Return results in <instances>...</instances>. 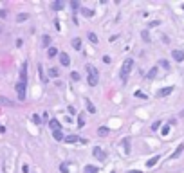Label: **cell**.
<instances>
[{"label":"cell","instance_id":"cell-2","mask_svg":"<svg viewBox=\"0 0 184 173\" xmlns=\"http://www.w3.org/2000/svg\"><path fill=\"white\" fill-rule=\"evenodd\" d=\"M87 72H89V85L90 87H96L98 85V76H99L98 69L94 65H87Z\"/></svg>","mask_w":184,"mask_h":173},{"label":"cell","instance_id":"cell-30","mask_svg":"<svg viewBox=\"0 0 184 173\" xmlns=\"http://www.w3.org/2000/svg\"><path fill=\"white\" fill-rule=\"evenodd\" d=\"M27 18H29V16L22 13V14H18V18H16V20H18V22H23V20H27Z\"/></svg>","mask_w":184,"mask_h":173},{"label":"cell","instance_id":"cell-26","mask_svg":"<svg viewBox=\"0 0 184 173\" xmlns=\"http://www.w3.org/2000/svg\"><path fill=\"white\" fill-rule=\"evenodd\" d=\"M81 13H83L85 16H92V14H94V13H92V9H85V7L81 9Z\"/></svg>","mask_w":184,"mask_h":173},{"label":"cell","instance_id":"cell-7","mask_svg":"<svg viewBox=\"0 0 184 173\" xmlns=\"http://www.w3.org/2000/svg\"><path fill=\"white\" fill-rule=\"evenodd\" d=\"M49 128H51L52 132H56V130H61V125H60L58 119H51V121H49Z\"/></svg>","mask_w":184,"mask_h":173},{"label":"cell","instance_id":"cell-14","mask_svg":"<svg viewBox=\"0 0 184 173\" xmlns=\"http://www.w3.org/2000/svg\"><path fill=\"white\" fill-rule=\"evenodd\" d=\"M157 162H159V155H155V157H152V159H150V161L146 162V166H148V168H154V166H155Z\"/></svg>","mask_w":184,"mask_h":173},{"label":"cell","instance_id":"cell-21","mask_svg":"<svg viewBox=\"0 0 184 173\" xmlns=\"http://www.w3.org/2000/svg\"><path fill=\"white\" fill-rule=\"evenodd\" d=\"M0 103H2V105H5V107H13V101H11V99H7V97H0Z\"/></svg>","mask_w":184,"mask_h":173},{"label":"cell","instance_id":"cell-13","mask_svg":"<svg viewBox=\"0 0 184 173\" xmlns=\"http://www.w3.org/2000/svg\"><path fill=\"white\" fill-rule=\"evenodd\" d=\"M108 134H110V130H108L107 126H101V128H98V135L105 137V135H108Z\"/></svg>","mask_w":184,"mask_h":173},{"label":"cell","instance_id":"cell-39","mask_svg":"<svg viewBox=\"0 0 184 173\" xmlns=\"http://www.w3.org/2000/svg\"><path fill=\"white\" fill-rule=\"evenodd\" d=\"M182 9H184V5H182Z\"/></svg>","mask_w":184,"mask_h":173},{"label":"cell","instance_id":"cell-38","mask_svg":"<svg viewBox=\"0 0 184 173\" xmlns=\"http://www.w3.org/2000/svg\"><path fill=\"white\" fill-rule=\"evenodd\" d=\"M128 173H141V171H137V170H132V171H128Z\"/></svg>","mask_w":184,"mask_h":173},{"label":"cell","instance_id":"cell-12","mask_svg":"<svg viewBox=\"0 0 184 173\" xmlns=\"http://www.w3.org/2000/svg\"><path fill=\"white\" fill-rule=\"evenodd\" d=\"M85 105H87V110H89L90 114H96V107L92 105V101H90V99H85Z\"/></svg>","mask_w":184,"mask_h":173},{"label":"cell","instance_id":"cell-22","mask_svg":"<svg viewBox=\"0 0 184 173\" xmlns=\"http://www.w3.org/2000/svg\"><path fill=\"white\" fill-rule=\"evenodd\" d=\"M38 74H40V78H42V81H43V83H47V78L43 76V69H42V65H38Z\"/></svg>","mask_w":184,"mask_h":173},{"label":"cell","instance_id":"cell-25","mask_svg":"<svg viewBox=\"0 0 184 173\" xmlns=\"http://www.w3.org/2000/svg\"><path fill=\"white\" fill-rule=\"evenodd\" d=\"M89 40H90L92 43H98V36H96L94 32H89Z\"/></svg>","mask_w":184,"mask_h":173},{"label":"cell","instance_id":"cell-8","mask_svg":"<svg viewBox=\"0 0 184 173\" xmlns=\"http://www.w3.org/2000/svg\"><path fill=\"white\" fill-rule=\"evenodd\" d=\"M172 56H173V60H175V61H184V51L175 49V51L172 52Z\"/></svg>","mask_w":184,"mask_h":173},{"label":"cell","instance_id":"cell-6","mask_svg":"<svg viewBox=\"0 0 184 173\" xmlns=\"http://www.w3.org/2000/svg\"><path fill=\"white\" fill-rule=\"evenodd\" d=\"M60 63H61L63 67H67V65L70 63V58H69L67 52H60Z\"/></svg>","mask_w":184,"mask_h":173},{"label":"cell","instance_id":"cell-4","mask_svg":"<svg viewBox=\"0 0 184 173\" xmlns=\"http://www.w3.org/2000/svg\"><path fill=\"white\" fill-rule=\"evenodd\" d=\"M92 153H94V157H96L98 161H101V162H103V161L107 159V153H105V152H103L101 148H94V152H92Z\"/></svg>","mask_w":184,"mask_h":173},{"label":"cell","instance_id":"cell-18","mask_svg":"<svg viewBox=\"0 0 184 173\" xmlns=\"http://www.w3.org/2000/svg\"><path fill=\"white\" fill-rule=\"evenodd\" d=\"M63 7V2L61 0H56V2H52V9H56V11H60Z\"/></svg>","mask_w":184,"mask_h":173},{"label":"cell","instance_id":"cell-23","mask_svg":"<svg viewBox=\"0 0 184 173\" xmlns=\"http://www.w3.org/2000/svg\"><path fill=\"white\" fill-rule=\"evenodd\" d=\"M60 171L61 173H69V166H67V162H61V164H60Z\"/></svg>","mask_w":184,"mask_h":173},{"label":"cell","instance_id":"cell-10","mask_svg":"<svg viewBox=\"0 0 184 173\" xmlns=\"http://www.w3.org/2000/svg\"><path fill=\"white\" fill-rule=\"evenodd\" d=\"M63 141H65V143H85V139H81V137H78V135H69V137H65Z\"/></svg>","mask_w":184,"mask_h":173},{"label":"cell","instance_id":"cell-19","mask_svg":"<svg viewBox=\"0 0 184 173\" xmlns=\"http://www.w3.org/2000/svg\"><path fill=\"white\" fill-rule=\"evenodd\" d=\"M47 54H49V58H54V56L58 54V49H56V47H49V52H47Z\"/></svg>","mask_w":184,"mask_h":173},{"label":"cell","instance_id":"cell-35","mask_svg":"<svg viewBox=\"0 0 184 173\" xmlns=\"http://www.w3.org/2000/svg\"><path fill=\"white\" fill-rule=\"evenodd\" d=\"M168 132H170V126H164V128L161 130V134H163V135H168Z\"/></svg>","mask_w":184,"mask_h":173},{"label":"cell","instance_id":"cell-28","mask_svg":"<svg viewBox=\"0 0 184 173\" xmlns=\"http://www.w3.org/2000/svg\"><path fill=\"white\" fill-rule=\"evenodd\" d=\"M159 128H161V121H155V123L152 125V130H154V132H157Z\"/></svg>","mask_w":184,"mask_h":173},{"label":"cell","instance_id":"cell-15","mask_svg":"<svg viewBox=\"0 0 184 173\" xmlns=\"http://www.w3.org/2000/svg\"><path fill=\"white\" fill-rule=\"evenodd\" d=\"M42 45L43 47H51V36H47V34L42 36Z\"/></svg>","mask_w":184,"mask_h":173},{"label":"cell","instance_id":"cell-9","mask_svg":"<svg viewBox=\"0 0 184 173\" xmlns=\"http://www.w3.org/2000/svg\"><path fill=\"white\" fill-rule=\"evenodd\" d=\"M172 90H173V87H164V88H161V90L157 92V97H164V96L172 94Z\"/></svg>","mask_w":184,"mask_h":173},{"label":"cell","instance_id":"cell-34","mask_svg":"<svg viewBox=\"0 0 184 173\" xmlns=\"http://www.w3.org/2000/svg\"><path fill=\"white\" fill-rule=\"evenodd\" d=\"M70 78H72L74 81H78V79H80V74H78V72H70Z\"/></svg>","mask_w":184,"mask_h":173},{"label":"cell","instance_id":"cell-32","mask_svg":"<svg viewBox=\"0 0 184 173\" xmlns=\"http://www.w3.org/2000/svg\"><path fill=\"white\" fill-rule=\"evenodd\" d=\"M161 67H164V69H170V63H168L166 60H161Z\"/></svg>","mask_w":184,"mask_h":173},{"label":"cell","instance_id":"cell-5","mask_svg":"<svg viewBox=\"0 0 184 173\" xmlns=\"http://www.w3.org/2000/svg\"><path fill=\"white\" fill-rule=\"evenodd\" d=\"M20 81L22 83H27V63H23L22 69H20Z\"/></svg>","mask_w":184,"mask_h":173},{"label":"cell","instance_id":"cell-20","mask_svg":"<svg viewBox=\"0 0 184 173\" xmlns=\"http://www.w3.org/2000/svg\"><path fill=\"white\" fill-rule=\"evenodd\" d=\"M155 76H157V67H154V69L148 72V76H146V78H148V79H154Z\"/></svg>","mask_w":184,"mask_h":173},{"label":"cell","instance_id":"cell-3","mask_svg":"<svg viewBox=\"0 0 184 173\" xmlns=\"http://www.w3.org/2000/svg\"><path fill=\"white\" fill-rule=\"evenodd\" d=\"M16 94H18V99L20 101L25 99V83H22V81L16 83Z\"/></svg>","mask_w":184,"mask_h":173},{"label":"cell","instance_id":"cell-31","mask_svg":"<svg viewBox=\"0 0 184 173\" xmlns=\"http://www.w3.org/2000/svg\"><path fill=\"white\" fill-rule=\"evenodd\" d=\"M143 38H145V42H150V34H148V31H143Z\"/></svg>","mask_w":184,"mask_h":173},{"label":"cell","instance_id":"cell-29","mask_svg":"<svg viewBox=\"0 0 184 173\" xmlns=\"http://www.w3.org/2000/svg\"><path fill=\"white\" fill-rule=\"evenodd\" d=\"M83 125H85V117H83V114H81V116L78 117V126H83Z\"/></svg>","mask_w":184,"mask_h":173},{"label":"cell","instance_id":"cell-37","mask_svg":"<svg viewBox=\"0 0 184 173\" xmlns=\"http://www.w3.org/2000/svg\"><path fill=\"white\" fill-rule=\"evenodd\" d=\"M103 61L105 63H110V56H103Z\"/></svg>","mask_w":184,"mask_h":173},{"label":"cell","instance_id":"cell-16","mask_svg":"<svg viewBox=\"0 0 184 173\" xmlns=\"http://www.w3.org/2000/svg\"><path fill=\"white\" fill-rule=\"evenodd\" d=\"M52 135H54V139H56V141H63V139H65L61 130H56V132H52Z\"/></svg>","mask_w":184,"mask_h":173},{"label":"cell","instance_id":"cell-33","mask_svg":"<svg viewBox=\"0 0 184 173\" xmlns=\"http://www.w3.org/2000/svg\"><path fill=\"white\" fill-rule=\"evenodd\" d=\"M49 76H58V69H54V67H52V69L49 70Z\"/></svg>","mask_w":184,"mask_h":173},{"label":"cell","instance_id":"cell-27","mask_svg":"<svg viewBox=\"0 0 184 173\" xmlns=\"http://www.w3.org/2000/svg\"><path fill=\"white\" fill-rule=\"evenodd\" d=\"M33 123H34V125H40V123H42V119H40V116H38V114H34V116H33Z\"/></svg>","mask_w":184,"mask_h":173},{"label":"cell","instance_id":"cell-17","mask_svg":"<svg viewBox=\"0 0 184 173\" xmlns=\"http://www.w3.org/2000/svg\"><path fill=\"white\" fill-rule=\"evenodd\" d=\"M72 47H74L76 51H80V49H81V40H80V38H74V40H72Z\"/></svg>","mask_w":184,"mask_h":173},{"label":"cell","instance_id":"cell-1","mask_svg":"<svg viewBox=\"0 0 184 173\" xmlns=\"http://www.w3.org/2000/svg\"><path fill=\"white\" fill-rule=\"evenodd\" d=\"M132 67H134V60H132V58H128V60L123 63V67H121V74H119L123 83H126V79H128V74H130Z\"/></svg>","mask_w":184,"mask_h":173},{"label":"cell","instance_id":"cell-11","mask_svg":"<svg viewBox=\"0 0 184 173\" xmlns=\"http://www.w3.org/2000/svg\"><path fill=\"white\" fill-rule=\"evenodd\" d=\"M182 150H184V144H179V146H177V150H175V152L170 155V159H177V157L182 153Z\"/></svg>","mask_w":184,"mask_h":173},{"label":"cell","instance_id":"cell-36","mask_svg":"<svg viewBox=\"0 0 184 173\" xmlns=\"http://www.w3.org/2000/svg\"><path fill=\"white\" fill-rule=\"evenodd\" d=\"M70 5H72V9H78V7H80V2L74 0V2H70Z\"/></svg>","mask_w":184,"mask_h":173},{"label":"cell","instance_id":"cell-24","mask_svg":"<svg viewBox=\"0 0 184 173\" xmlns=\"http://www.w3.org/2000/svg\"><path fill=\"white\" fill-rule=\"evenodd\" d=\"M85 173H98V168H94V166H85Z\"/></svg>","mask_w":184,"mask_h":173}]
</instances>
